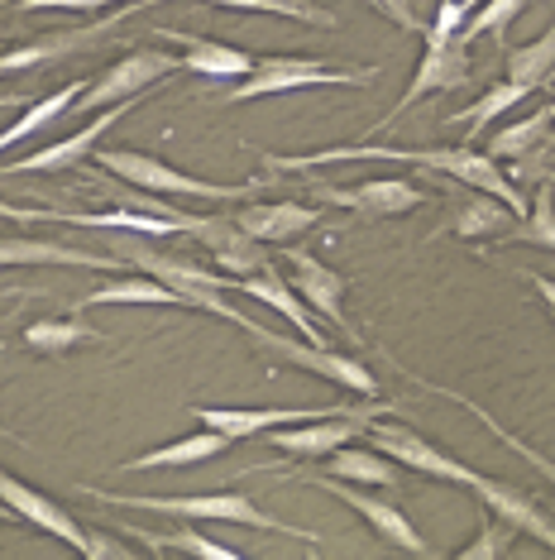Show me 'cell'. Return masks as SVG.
I'll return each mask as SVG.
<instances>
[{
    "mask_svg": "<svg viewBox=\"0 0 555 560\" xmlns=\"http://www.w3.org/2000/svg\"><path fill=\"white\" fill-rule=\"evenodd\" d=\"M355 159H388V163H412V168H436V173H446L450 183H464V187H474V192H488V197L508 201L517 221H522L527 207H532V201H527L512 187V177L503 173V163L488 159L484 149H474V144H440V149L345 144V149H317V154H302V159H278V154H269L263 163L278 168V173H311V168H331V163H355Z\"/></svg>",
    "mask_w": 555,
    "mask_h": 560,
    "instance_id": "6da1fadb",
    "label": "cell"
},
{
    "mask_svg": "<svg viewBox=\"0 0 555 560\" xmlns=\"http://www.w3.org/2000/svg\"><path fill=\"white\" fill-rule=\"evenodd\" d=\"M82 493L106 508H134V513H158L173 522H239V527H259V532H278V537L321 546L311 527H287V522L269 517L249 493H110V489H86V483Z\"/></svg>",
    "mask_w": 555,
    "mask_h": 560,
    "instance_id": "7a4b0ae2",
    "label": "cell"
},
{
    "mask_svg": "<svg viewBox=\"0 0 555 560\" xmlns=\"http://www.w3.org/2000/svg\"><path fill=\"white\" fill-rule=\"evenodd\" d=\"M96 163L110 177H120L125 187H139L149 197H182V201H245L255 197L259 187H269L263 177H249V183H206V177L178 173L168 168L154 154H134V149H101Z\"/></svg>",
    "mask_w": 555,
    "mask_h": 560,
    "instance_id": "3957f363",
    "label": "cell"
},
{
    "mask_svg": "<svg viewBox=\"0 0 555 560\" xmlns=\"http://www.w3.org/2000/svg\"><path fill=\"white\" fill-rule=\"evenodd\" d=\"M378 68H331L321 58H297V54H263L255 58L249 78H239L231 92L216 96V106H245L259 96L278 92H307V86H369Z\"/></svg>",
    "mask_w": 555,
    "mask_h": 560,
    "instance_id": "277c9868",
    "label": "cell"
},
{
    "mask_svg": "<svg viewBox=\"0 0 555 560\" xmlns=\"http://www.w3.org/2000/svg\"><path fill=\"white\" fill-rule=\"evenodd\" d=\"M0 503H10V513H15L20 522H29V527H39V532H48V537H58L62 546H68V551H78V556H96V560L125 556L120 541L96 537V532L82 527V522L72 517L62 503H54V499H48V493H39V489H29V483L15 479L10 469H0Z\"/></svg>",
    "mask_w": 555,
    "mask_h": 560,
    "instance_id": "5b68a950",
    "label": "cell"
},
{
    "mask_svg": "<svg viewBox=\"0 0 555 560\" xmlns=\"http://www.w3.org/2000/svg\"><path fill=\"white\" fill-rule=\"evenodd\" d=\"M154 5H163V0H125L116 15L92 20L86 30H54V34H44V39L0 48V78H10V72H24V68H54V62L78 58V54H86V48L106 44L110 34L120 30V24H130L134 15H144V10H154Z\"/></svg>",
    "mask_w": 555,
    "mask_h": 560,
    "instance_id": "8992f818",
    "label": "cell"
},
{
    "mask_svg": "<svg viewBox=\"0 0 555 560\" xmlns=\"http://www.w3.org/2000/svg\"><path fill=\"white\" fill-rule=\"evenodd\" d=\"M139 106H144V96H130V101H116V106L96 110V116L86 120L82 130H72L68 139H58V144H44V149H34V154L5 163V168H0V183H10V177H29V173H68V168H78V163H86V159L96 154V139L110 135V130H116V120H125Z\"/></svg>",
    "mask_w": 555,
    "mask_h": 560,
    "instance_id": "52a82bcc",
    "label": "cell"
},
{
    "mask_svg": "<svg viewBox=\"0 0 555 560\" xmlns=\"http://www.w3.org/2000/svg\"><path fill=\"white\" fill-rule=\"evenodd\" d=\"M168 72H182V58H168L158 54V48H130L120 62H110V68H101V78L86 86L78 96V106L72 110H106L116 106V101H130V96H144L154 82H163Z\"/></svg>",
    "mask_w": 555,
    "mask_h": 560,
    "instance_id": "ba28073f",
    "label": "cell"
},
{
    "mask_svg": "<svg viewBox=\"0 0 555 560\" xmlns=\"http://www.w3.org/2000/svg\"><path fill=\"white\" fill-rule=\"evenodd\" d=\"M255 346L269 350V354H278V360H287V364H297V369H307V374L331 378V384H340L345 393H355V398H378V378L369 374V369H364L359 360H350V354L331 350V346L278 336V330H269V326H263L259 336H255Z\"/></svg>",
    "mask_w": 555,
    "mask_h": 560,
    "instance_id": "9c48e42d",
    "label": "cell"
},
{
    "mask_svg": "<svg viewBox=\"0 0 555 560\" xmlns=\"http://www.w3.org/2000/svg\"><path fill=\"white\" fill-rule=\"evenodd\" d=\"M311 483H317L321 493H331V499H340L350 508V513H359L369 527L383 537L388 546H398V551H408V556H432V546H426V537L408 522V513L393 503V499H374V493H359V489H350L345 479H331V475H307Z\"/></svg>",
    "mask_w": 555,
    "mask_h": 560,
    "instance_id": "30bf717a",
    "label": "cell"
},
{
    "mask_svg": "<svg viewBox=\"0 0 555 560\" xmlns=\"http://www.w3.org/2000/svg\"><path fill=\"white\" fill-rule=\"evenodd\" d=\"M311 192L326 207H340V211H355L364 221H388V215H408L422 207V187H412V177H369L359 187H317Z\"/></svg>",
    "mask_w": 555,
    "mask_h": 560,
    "instance_id": "8fae6325",
    "label": "cell"
},
{
    "mask_svg": "<svg viewBox=\"0 0 555 560\" xmlns=\"http://www.w3.org/2000/svg\"><path fill=\"white\" fill-rule=\"evenodd\" d=\"M374 417L369 412H350V417H311V422H293V427H273L263 431V441L283 455H297V460H317V455H331L340 445L359 441L364 427Z\"/></svg>",
    "mask_w": 555,
    "mask_h": 560,
    "instance_id": "7c38bea8",
    "label": "cell"
},
{
    "mask_svg": "<svg viewBox=\"0 0 555 560\" xmlns=\"http://www.w3.org/2000/svg\"><path fill=\"white\" fill-rule=\"evenodd\" d=\"M470 48L464 44H426V54H422V62L412 68V82H408V92H402V101L393 110H388V120L383 125H393L402 110H412L422 96H432V92H456V86H464L470 82Z\"/></svg>",
    "mask_w": 555,
    "mask_h": 560,
    "instance_id": "4fadbf2b",
    "label": "cell"
},
{
    "mask_svg": "<svg viewBox=\"0 0 555 560\" xmlns=\"http://www.w3.org/2000/svg\"><path fill=\"white\" fill-rule=\"evenodd\" d=\"M206 245V254L216 259V269L221 273H231V278H249V273H263V269H273V259H269V245L255 235H245L239 225L231 221V215H201V225H197V235Z\"/></svg>",
    "mask_w": 555,
    "mask_h": 560,
    "instance_id": "5bb4252c",
    "label": "cell"
},
{
    "mask_svg": "<svg viewBox=\"0 0 555 560\" xmlns=\"http://www.w3.org/2000/svg\"><path fill=\"white\" fill-rule=\"evenodd\" d=\"M225 215H231L245 235L263 240V245H287V240L317 231V221H321V211L307 207V201H249V197Z\"/></svg>",
    "mask_w": 555,
    "mask_h": 560,
    "instance_id": "9a60e30c",
    "label": "cell"
},
{
    "mask_svg": "<svg viewBox=\"0 0 555 560\" xmlns=\"http://www.w3.org/2000/svg\"><path fill=\"white\" fill-rule=\"evenodd\" d=\"M287 264H293V278H287V283H293L297 298L307 302L311 312H321L335 330H350V316H345V278H340L335 269H326L317 254H307V249H287Z\"/></svg>",
    "mask_w": 555,
    "mask_h": 560,
    "instance_id": "2e32d148",
    "label": "cell"
},
{
    "mask_svg": "<svg viewBox=\"0 0 555 560\" xmlns=\"http://www.w3.org/2000/svg\"><path fill=\"white\" fill-rule=\"evenodd\" d=\"M24 264H48V269H101V273H116L125 259H101V254H92V249L58 245V240L0 235V269H24Z\"/></svg>",
    "mask_w": 555,
    "mask_h": 560,
    "instance_id": "e0dca14e",
    "label": "cell"
},
{
    "mask_svg": "<svg viewBox=\"0 0 555 560\" xmlns=\"http://www.w3.org/2000/svg\"><path fill=\"white\" fill-rule=\"evenodd\" d=\"M154 34L182 48V72H201V78H211V82H239L255 68V54H245V48L197 39V34H187V30H154Z\"/></svg>",
    "mask_w": 555,
    "mask_h": 560,
    "instance_id": "ac0fdd59",
    "label": "cell"
},
{
    "mask_svg": "<svg viewBox=\"0 0 555 560\" xmlns=\"http://www.w3.org/2000/svg\"><path fill=\"white\" fill-rule=\"evenodd\" d=\"M235 292L239 298H255L263 302V307H273L278 316H283L287 326H297L302 340H317V346H326V330L317 326V316H311V307L293 292V283H283L278 278V269H263V273H249V278H235Z\"/></svg>",
    "mask_w": 555,
    "mask_h": 560,
    "instance_id": "d6986e66",
    "label": "cell"
},
{
    "mask_svg": "<svg viewBox=\"0 0 555 560\" xmlns=\"http://www.w3.org/2000/svg\"><path fill=\"white\" fill-rule=\"evenodd\" d=\"M92 307H187L182 292H173L158 278L139 273V278H110L101 288H86L82 298H72V312H92Z\"/></svg>",
    "mask_w": 555,
    "mask_h": 560,
    "instance_id": "ffe728a7",
    "label": "cell"
},
{
    "mask_svg": "<svg viewBox=\"0 0 555 560\" xmlns=\"http://www.w3.org/2000/svg\"><path fill=\"white\" fill-rule=\"evenodd\" d=\"M231 436L216 427H201L197 436H182V441H168L158 445V451L149 455H134V460H125L120 469H130V475H139V469H187V465H201V460H216V455L231 451Z\"/></svg>",
    "mask_w": 555,
    "mask_h": 560,
    "instance_id": "44dd1931",
    "label": "cell"
},
{
    "mask_svg": "<svg viewBox=\"0 0 555 560\" xmlns=\"http://www.w3.org/2000/svg\"><path fill=\"white\" fill-rule=\"evenodd\" d=\"M101 330L86 322V312H68V316H44V322H29L20 330V340H24V350H34V354H68V350H78L86 346V340H96Z\"/></svg>",
    "mask_w": 555,
    "mask_h": 560,
    "instance_id": "7402d4cb",
    "label": "cell"
},
{
    "mask_svg": "<svg viewBox=\"0 0 555 560\" xmlns=\"http://www.w3.org/2000/svg\"><path fill=\"white\" fill-rule=\"evenodd\" d=\"M412 378H416V384H422L426 393H436V398H450V402H460V407H464V412H474V417H479V422H484V427H488V431H494V436H498L503 445H508V451H517V455H522V460H527V465H532V469H536V475H541V479H546V483H551V489H555V460H546V455H541V451H536V445H532V441H522V436H517V431H508V427H503V422H498V417H494V412H488V407H484V402H474V398H470V393H456V388H440V384H432V378H422V374H412Z\"/></svg>",
    "mask_w": 555,
    "mask_h": 560,
    "instance_id": "603a6c76",
    "label": "cell"
},
{
    "mask_svg": "<svg viewBox=\"0 0 555 560\" xmlns=\"http://www.w3.org/2000/svg\"><path fill=\"white\" fill-rule=\"evenodd\" d=\"M551 110L541 106L536 116H527V120H517L508 125V130H498L494 139H488V149L484 154L488 159H508V163H536V154H546V144H551Z\"/></svg>",
    "mask_w": 555,
    "mask_h": 560,
    "instance_id": "cb8c5ba5",
    "label": "cell"
},
{
    "mask_svg": "<svg viewBox=\"0 0 555 560\" xmlns=\"http://www.w3.org/2000/svg\"><path fill=\"white\" fill-rule=\"evenodd\" d=\"M82 92H86V82H68V86H58L54 96L29 101V106H24V116H20L15 125H5V130H0V154H5V149H15L20 139H34V135L44 130V125L62 120L72 106H78V96H82Z\"/></svg>",
    "mask_w": 555,
    "mask_h": 560,
    "instance_id": "d4e9b609",
    "label": "cell"
},
{
    "mask_svg": "<svg viewBox=\"0 0 555 560\" xmlns=\"http://www.w3.org/2000/svg\"><path fill=\"white\" fill-rule=\"evenodd\" d=\"M532 92H541V86H527V82H512V78H503L498 86H488V92L479 96L470 110H460V116H450V125H464V130H470V139H464V144H474V139L484 135L488 125H494V120H503V116H508V110L517 106V101H527Z\"/></svg>",
    "mask_w": 555,
    "mask_h": 560,
    "instance_id": "484cf974",
    "label": "cell"
},
{
    "mask_svg": "<svg viewBox=\"0 0 555 560\" xmlns=\"http://www.w3.org/2000/svg\"><path fill=\"white\" fill-rule=\"evenodd\" d=\"M498 240H503V245H536V249L555 254V183H551V177H541L527 215L517 225H508Z\"/></svg>",
    "mask_w": 555,
    "mask_h": 560,
    "instance_id": "4316f807",
    "label": "cell"
},
{
    "mask_svg": "<svg viewBox=\"0 0 555 560\" xmlns=\"http://www.w3.org/2000/svg\"><path fill=\"white\" fill-rule=\"evenodd\" d=\"M331 479H345V483H374V489H393L398 483V460L393 455H378L374 451H331V469H326Z\"/></svg>",
    "mask_w": 555,
    "mask_h": 560,
    "instance_id": "83f0119b",
    "label": "cell"
},
{
    "mask_svg": "<svg viewBox=\"0 0 555 560\" xmlns=\"http://www.w3.org/2000/svg\"><path fill=\"white\" fill-rule=\"evenodd\" d=\"M508 221H517L508 201L479 192V197H470V201H464V207L456 211L450 231H456L460 240H484V235H503V231H508Z\"/></svg>",
    "mask_w": 555,
    "mask_h": 560,
    "instance_id": "f1b7e54d",
    "label": "cell"
},
{
    "mask_svg": "<svg viewBox=\"0 0 555 560\" xmlns=\"http://www.w3.org/2000/svg\"><path fill=\"white\" fill-rule=\"evenodd\" d=\"M134 537L149 546V551H158V556H201V560H235V546H225V541H211V537H201L197 527H178V532H168V537H158V532H149V527H134Z\"/></svg>",
    "mask_w": 555,
    "mask_h": 560,
    "instance_id": "f546056e",
    "label": "cell"
},
{
    "mask_svg": "<svg viewBox=\"0 0 555 560\" xmlns=\"http://www.w3.org/2000/svg\"><path fill=\"white\" fill-rule=\"evenodd\" d=\"M508 78L527 82V86H546L555 78V20L541 39L522 44V48H508Z\"/></svg>",
    "mask_w": 555,
    "mask_h": 560,
    "instance_id": "4dcf8cb0",
    "label": "cell"
},
{
    "mask_svg": "<svg viewBox=\"0 0 555 560\" xmlns=\"http://www.w3.org/2000/svg\"><path fill=\"white\" fill-rule=\"evenodd\" d=\"M216 10H245V15H278V20H297V24H321V30H335V15L311 0H206Z\"/></svg>",
    "mask_w": 555,
    "mask_h": 560,
    "instance_id": "1f68e13d",
    "label": "cell"
},
{
    "mask_svg": "<svg viewBox=\"0 0 555 560\" xmlns=\"http://www.w3.org/2000/svg\"><path fill=\"white\" fill-rule=\"evenodd\" d=\"M522 10H527V0H484L479 10H470V15H464V24L456 30V44L470 48L474 39H488V34L498 39V34L508 30V24L522 15Z\"/></svg>",
    "mask_w": 555,
    "mask_h": 560,
    "instance_id": "d6a6232c",
    "label": "cell"
},
{
    "mask_svg": "<svg viewBox=\"0 0 555 560\" xmlns=\"http://www.w3.org/2000/svg\"><path fill=\"white\" fill-rule=\"evenodd\" d=\"M508 541H512V527H508L503 517L488 513V517H484V527H479V537H474L470 546H460L456 556H460V560H494V556L508 551Z\"/></svg>",
    "mask_w": 555,
    "mask_h": 560,
    "instance_id": "836d02e7",
    "label": "cell"
},
{
    "mask_svg": "<svg viewBox=\"0 0 555 560\" xmlns=\"http://www.w3.org/2000/svg\"><path fill=\"white\" fill-rule=\"evenodd\" d=\"M464 15H470V10H464V0H440V10H436V20L426 24V44H450L456 39V30L464 24Z\"/></svg>",
    "mask_w": 555,
    "mask_h": 560,
    "instance_id": "e575fe53",
    "label": "cell"
},
{
    "mask_svg": "<svg viewBox=\"0 0 555 560\" xmlns=\"http://www.w3.org/2000/svg\"><path fill=\"white\" fill-rule=\"evenodd\" d=\"M106 5H125V0H15L20 15H29V10H72V15H96V10Z\"/></svg>",
    "mask_w": 555,
    "mask_h": 560,
    "instance_id": "d590c367",
    "label": "cell"
},
{
    "mask_svg": "<svg viewBox=\"0 0 555 560\" xmlns=\"http://www.w3.org/2000/svg\"><path fill=\"white\" fill-rule=\"evenodd\" d=\"M369 5H374L378 15H383V20H393L398 30H408V34H422V20H416L412 0H369Z\"/></svg>",
    "mask_w": 555,
    "mask_h": 560,
    "instance_id": "8d00e7d4",
    "label": "cell"
},
{
    "mask_svg": "<svg viewBox=\"0 0 555 560\" xmlns=\"http://www.w3.org/2000/svg\"><path fill=\"white\" fill-rule=\"evenodd\" d=\"M527 278H532V288L541 292V302L555 312V278H546V273H527Z\"/></svg>",
    "mask_w": 555,
    "mask_h": 560,
    "instance_id": "74e56055",
    "label": "cell"
},
{
    "mask_svg": "<svg viewBox=\"0 0 555 560\" xmlns=\"http://www.w3.org/2000/svg\"><path fill=\"white\" fill-rule=\"evenodd\" d=\"M15 322H20V312H15V307H10L5 316H0V330H10V326H15Z\"/></svg>",
    "mask_w": 555,
    "mask_h": 560,
    "instance_id": "f35d334b",
    "label": "cell"
},
{
    "mask_svg": "<svg viewBox=\"0 0 555 560\" xmlns=\"http://www.w3.org/2000/svg\"><path fill=\"white\" fill-rule=\"evenodd\" d=\"M0 522H10V527H15V522H20L15 513H10V503H0Z\"/></svg>",
    "mask_w": 555,
    "mask_h": 560,
    "instance_id": "ab89813d",
    "label": "cell"
},
{
    "mask_svg": "<svg viewBox=\"0 0 555 560\" xmlns=\"http://www.w3.org/2000/svg\"><path fill=\"white\" fill-rule=\"evenodd\" d=\"M0 436H10V441H24V436H20V431H5V427H0Z\"/></svg>",
    "mask_w": 555,
    "mask_h": 560,
    "instance_id": "60d3db41",
    "label": "cell"
},
{
    "mask_svg": "<svg viewBox=\"0 0 555 560\" xmlns=\"http://www.w3.org/2000/svg\"><path fill=\"white\" fill-rule=\"evenodd\" d=\"M551 82H555V78H551ZM546 110H551V125H555V96H551V106H546Z\"/></svg>",
    "mask_w": 555,
    "mask_h": 560,
    "instance_id": "b9f144b4",
    "label": "cell"
},
{
    "mask_svg": "<svg viewBox=\"0 0 555 560\" xmlns=\"http://www.w3.org/2000/svg\"><path fill=\"white\" fill-rule=\"evenodd\" d=\"M0 39H5V30H0Z\"/></svg>",
    "mask_w": 555,
    "mask_h": 560,
    "instance_id": "7bdbcfd3",
    "label": "cell"
}]
</instances>
